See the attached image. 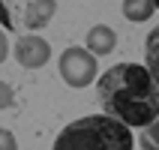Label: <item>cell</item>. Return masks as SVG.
Instances as JSON below:
<instances>
[{
	"label": "cell",
	"instance_id": "2",
	"mask_svg": "<svg viewBox=\"0 0 159 150\" xmlns=\"http://www.w3.org/2000/svg\"><path fill=\"white\" fill-rule=\"evenodd\" d=\"M129 126L108 114H87L63 126L54 138V150H132Z\"/></svg>",
	"mask_w": 159,
	"mask_h": 150
},
{
	"label": "cell",
	"instance_id": "5",
	"mask_svg": "<svg viewBox=\"0 0 159 150\" xmlns=\"http://www.w3.org/2000/svg\"><path fill=\"white\" fill-rule=\"evenodd\" d=\"M54 12H57V3L54 0H30L27 9H24V24L30 27V33H36V30H42L54 18Z\"/></svg>",
	"mask_w": 159,
	"mask_h": 150
},
{
	"label": "cell",
	"instance_id": "9",
	"mask_svg": "<svg viewBox=\"0 0 159 150\" xmlns=\"http://www.w3.org/2000/svg\"><path fill=\"white\" fill-rule=\"evenodd\" d=\"M0 138H3V150H18V144H15V138H12V132H9V129H3V135H0Z\"/></svg>",
	"mask_w": 159,
	"mask_h": 150
},
{
	"label": "cell",
	"instance_id": "10",
	"mask_svg": "<svg viewBox=\"0 0 159 150\" xmlns=\"http://www.w3.org/2000/svg\"><path fill=\"white\" fill-rule=\"evenodd\" d=\"M156 9H159V0H156Z\"/></svg>",
	"mask_w": 159,
	"mask_h": 150
},
{
	"label": "cell",
	"instance_id": "6",
	"mask_svg": "<svg viewBox=\"0 0 159 150\" xmlns=\"http://www.w3.org/2000/svg\"><path fill=\"white\" fill-rule=\"evenodd\" d=\"M117 45V33L108 24H96L87 30V48L93 54H111Z\"/></svg>",
	"mask_w": 159,
	"mask_h": 150
},
{
	"label": "cell",
	"instance_id": "7",
	"mask_svg": "<svg viewBox=\"0 0 159 150\" xmlns=\"http://www.w3.org/2000/svg\"><path fill=\"white\" fill-rule=\"evenodd\" d=\"M156 12V0H123V15L129 21H147Z\"/></svg>",
	"mask_w": 159,
	"mask_h": 150
},
{
	"label": "cell",
	"instance_id": "8",
	"mask_svg": "<svg viewBox=\"0 0 159 150\" xmlns=\"http://www.w3.org/2000/svg\"><path fill=\"white\" fill-rule=\"evenodd\" d=\"M144 66L159 81V27H153L150 33H147V42H144Z\"/></svg>",
	"mask_w": 159,
	"mask_h": 150
},
{
	"label": "cell",
	"instance_id": "4",
	"mask_svg": "<svg viewBox=\"0 0 159 150\" xmlns=\"http://www.w3.org/2000/svg\"><path fill=\"white\" fill-rule=\"evenodd\" d=\"M15 60L24 66V69H39V66H45L48 63V57H51V45L45 42L39 33H24L15 39Z\"/></svg>",
	"mask_w": 159,
	"mask_h": 150
},
{
	"label": "cell",
	"instance_id": "1",
	"mask_svg": "<svg viewBox=\"0 0 159 150\" xmlns=\"http://www.w3.org/2000/svg\"><path fill=\"white\" fill-rule=\"evenodd\" d=\"M102 114L126 126L147 129L159 120V81L141 63H117L99 75Z\"/></svg>",
	"mask_w": 159,
	"mask_h": 150
},
{
	"label": "cell",
	"instance_id": "3",
	"mask_svg": "<svg viewBox=\"0 0 159 150\" xmlns=\"http://www.w3.org/2000/svg\"><path fill=\"white\" fill-rule=\"evenodd\" d=\"M57 72H60V78L69 84V87H87L90 81L96 78V54L90 51V48H81V45H72L66 51L60 54V63H57Z\"/></svg>",
	"mask_w": 159,
	"mask_h": 150
}]
</instances>
